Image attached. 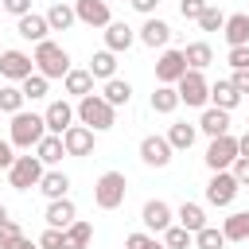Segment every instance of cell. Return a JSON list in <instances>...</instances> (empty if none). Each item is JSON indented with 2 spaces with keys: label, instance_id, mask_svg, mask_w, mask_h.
<instances>
[{
  "label": "cell",
  "instance_id": "obj_1",
  "mask_svg": "<svg viewBox=\"0 0 249 249\" xmlns=\"http://www.w3.org/2000/svg\"><path fill=\"white\" fill-rule=\"evenodd\" d=\"M74 117H78V124H86L89 132H109V128L117 124V109H113L101 93L82 97V101L74 105Z\"/></svg>",
  "mask_w": 249,
  "mask_h": 249
},
{
  "label": "cell",
  "instance_id": "obj_2",
  "mask_svg": "<svg viewBox=\"0 0 249 249\" xmlns=\"http://www.w3.org/2000/svg\"><path fill=\"white\" fill-rule=\"evenodd\" d=\"M43 136H47V121H43V113H27V109H19V113L12 117V124H8V144H12V148L31 152Z\"/></svg>",
  "mask_w": 249,
  "mask_h": 249
},
{
  "label": "cell",
  "instance_id": "obj_3",
  "mask_svg": "<svg viewBox=\"0 0 249 249\" xmlns=\"http://www.w3.org/2000/svg\"><path fill=\"white\" fill-rule=\"evenodd\" d=\"M31 62H35V74H43L47 82H51V78H66V74H70V54H66V47H58L54 39L35 43Z\"/></svg>",
  "mask_w": 249,
  "mask_h": 249
},
{
  "label": "cell",
  "instance_id": "obj_4",
  "mask_svg": "<svg viewBox=\"0 0 249 249\" xmlns=\"http://www.w3.org/2000/svg\"><path fill=\"white\" fill-rule=\"evenodd\" d=\"M124 195H128L124 171H105V175H97V183H93V206H97V210H117V206L124 202Z\"/></svg>",
  "mask_w": 249,
  "mask_h": 249
},
{
  "label": "cell",
  "instance_id": "obj_5",
  "mask_svg": "<svg viewBox=\"0 0 249 249\" xmlns=\"http://www.w3.org/2000/svg\"><path fill=\"white\" fill-rule=\"evenodd\" d=\"M175 93H179V105L198 109V105L210 101V82L202 78V70H187V74L175 82Z\"/></svg>",
  "mask_w": 249,
  "mask_h": 249
},
{
  "label": "cell",
  "instance_id": "obj_6",
  "mask_svg": "<svg viewBox=\"0 0 249 249\" xmlns=\"http://www.w3.org/2000/svg\"><path fill=\"white\" fill-rule=\"evenodd\" d=\"M206 167L210 171H230L233 167V160H237V136L233 132H226V136H214L210 144H206Z\"/></svg>",
  "mask_w": 249,
  "mask_h": 249
},
{
  "label": "cell",
  "instance_id": "obj_7",
  "mask_svg": "<svg viewBox=\"0 0 249 249\" xmlns=\"http://www.w3.org/2000/svg\"><path fill=\"white\" fill-rule=\"evenodd\" d=\"M35 74V62H31V54L27 51H0V78L4 82H12V86H19L23 78H31Z\"/></svg>",
  "mask_w": 249,
  "mask_h": 249
},
{
  "label": "cell",
  "instance_id": "obj_8",
  "mask_svg": "<svg viewBox=\"0 0 249 249\" xmlns=\"http://www.w3.org/2000/svg\"><path fill=\"white\" fill-rule=\"evenodd\" d=\"M43 171H47V167H43L35 156H16V163L8 167V183H12L16 191H31V187H39Z\"/></svg>",
  "mask_w": 249,
  "mask_h": 249
},
{
  "label": "cell",
  "instance_id": "obj_9",
  "mask_svg": "<svg viewBox=\"0 0 249 249\" xmlns=\"http://www.w3.org/2000/svg\"><path fill=\"white\" fill-rule=\"evenodd\" d=\"M183 74H187V58H183V51L163 47L160 58H156V82H160V86H175Z\"/></svg>",
  "mask_w": 249,
  "mask_h": 249
},
{
  "label": "cell",
  "instance_id": "obj_10",
  "mask_svg": "<svg viewBox=\"0 0 249 249\" xmlns=\"http://www.w3.org/2000/svg\"><path fill=\"white\" fill-rule=\"evenodd\" d=\"M237 179L230 175V171H210V183H206V202L210 206H230L233 198H237Z\"/></svg>",
  "mask_w": 249,
  "mask_h": 249
},
{
  "label": "cell",
  "instance_id": "obj_11",
  "mask_svg": "<svg viewBox=\"0 0 249 249\" xmlns=\"http://www.w3.org/2000/svg\"><path fill=\"white\" fill-rule=\"evenodd\" d=\"M171 144H167V136H156V132H148L144 140H140V160L148 163V167H167L171 163Z\"/></svg>",
  "mask_w": 249,
  "mask_h": 249
},
{
  "label": "cell",
  "instance_id": "obj_12",
  "mask_svg": "<svg viewBox=\"0 0 249 249\" xmlns=\"http://www.w3.org/2000/svg\"><path fill=\"white\" fill-rule=\"evenodd\" d=\"M74 16L86 27H109L113 23V12H109L105 0H74Z\"/></svg>",
  "mask_w": 249,
  "mask_h": 249
},
{
  "label": "cell",
  "instance_id": "obj_13",
  "mask_svg": "<svg viewBox=\"0 0 249 249\" xmlns=\"http://www.w3.org/2000/svg\"><path fill=\"white\" fill-rule=\"evenodd\" d=\"M140 222H144L148 230L163 233L167 226H175V210H171L163 198H148V202H144V210H140Z\"/></svg>",
  "mask_w": 249,
  "mask_h": 249
},
{
  "label": "cell",
  "instance_id": "obj_14",
  "mask_svg": "<svg viewBox=\"0 0 249 249\" xmlns=\"http://www.w3.org/2000/svg\"><path fill=\"white\" fill-rule=\"evenodd\" d=\"M43 121H47V132L51 136H62L70 124H74V105L70 101H51L43 109Z\"/></svg>",
  "mask_w": 249,
  "mask_h": 249
},
{
  "label": "cell",
  "instance_id": "obj_15",
  "mask_svg": "<svg viewBox=\"0 0 249 249\" xmlns=\"http://www.w3.org/2000/svg\"><path fill=\"white\" fill-rule=\"evenodd\" d=\"M93 140H97V132H89L86 124H70V128L62 132L66 156H89V152H93Z\"/></svg>",
  "mask_w": 249,
  "mask_h": 249
},
{
  "label": "cell",
  "instance_id": "obj_16",
  "mask_svg": "<svg viewBox=\"0 0 249 249\" xmlns=\"http://www.w3.org/2000/svg\"><path fill=\"white\" fill-rule=\"evenodd\" d=\"M136 39H140L144 47H152V51H163V47H167V39H171V27H167L163 19H156V16H148V19H144V27L136 31Z\"/></svg>",
  "mask_w": 249,
  "mask_h": 249
},
{
  "label": "cell",
  "instance_id": "obj_17",
  "mask_svg": "<svg viewBox=\"0 0 249 249\" xmlns=\"http://www.w3.org/2000/svg\"><path fill=\"white\" fill-rule=\"evenodd\" d=\"M16 35H19V39H27V43H43V39L51 35V27H47V16H35V12L19 16V19H16Z\"/></svg>",
  "mask_w": 249,
  "mask_h": 249
},
{
  "label": "cell",
  "instance_id": "obj_18",
  "mask_svg": "<svg viewBox=\"0 0 249 249\" xmlns=\"http://www.w3.org/2000/svg\"><path fill=\"white\" fill-rule=\"evenodd\" d=\"M47 226L51 230H66L70 222H78V206L70 202V198H54V202H47Z\"/></svg>",
  "mask_w": 249,
  "mask_h": 249
},
{
  "label": "cell",
  "instance_id": "obj_19",
  "mask_svg": "<svg viewBox=\"0 0 249 249\" xmlns=\"http://www.w3.org/2000/svg\"><path fill=\"white\" fill-rule=\"evenodd\" d=\"M222 35L230 47H249V12H233L222 23Z\"/></svg>",
  "mask_w": 249,
  "mask_h": 249
},
{
  "label": "cell",
  "instance_id": "obj_20",
  "mask_svg": "<svg viewBox=\"0 0 249 249\" xmlns=\"http://www.w3.org/2000/svg\"><path fill=\"white\" fill-rule=\"evenodd\" d=\"M136 43V31L128 27V23H121V19H113L109 27H105V51H113V54H121V51H128Z\"/></svg>",
  "mask_w": 249,
  "mask_h": 249
},
{
  "label": "cell",
  "instance_id": "obj_21",
  "mask_svg": "<svg viewBox=\"0 0 249 249\" xmlns=\"http://www.w3.org/2000/svg\"><path fill=\"white\" fill-rule=\"evenodd\" d=\"M210 105L222 109V113H233V109L241 105V93L230 86V78H218V82L210 86Z\"/></svg>",
  "mask_w": 249,
  "mask_h": 249
},
{
  "label": "cell",
  "instance_id": "obj_22",
  "mask_svg": "<svg viewBox=\"0 0 249 249\" xmlns=\"http://www.w3.org/2000/svg\"><path fill=\"white\" fill-rule=\"evenodd\" d=\"M195 128H198V132H206L210 140H214V136H226V132H230V113H222V109H214V105H206Z\"/></svg>",
  "mask_w": 249,
  "mask_h": 249
},
{
  "label": "cell",
  "instance_id": "obj_23",
  "mask_svg": "<svg viewBox=\"0 0 249 249\" xmlns=\"http://www.w3.org/2000/svg\"><path fill=\"white\" fill-rule=\"evenodd\" d=\"M39 191L47 195V202H54V198H70V175H66V171H43Z\"/></svg>",
  "mask_w": 249,
  "mask_h": 249
},
{
  "label": "cell",
  "instance_id": "obj_24",
  "mask_svg": "<svg viewBox=\"0 0 249 249\" xmlns=\"http://www.w3.org/2000/svg\"><path fill=\"white\" fill-rule=\"evenodd\" d=\"M218 230L226 241H249V210H233L230 218H222Z\"/></svg>",
  "mask_w": 249,
  "mask_h": 249
},
{
  "label": "cell",
  "instance_id": "obj_25",
  "mask_svg": "<svg viewBox=\"0 0 249 249\" xmlns=\"http://www.w3.org/2000/svg\"><path fill=\"white\" fill-rule=\"evenodd\" d=\"M78 23V16H74V4H66V0H54L51 4V12H47V27L51 31H70Z\"/></svg>",
  "mask_w": 249,
  "mask_h": 249
},
{
  "label": "cell",
  "instance_id": "obj_26",
  "mask_svg": "<svg viewBox=\"0 0 249 249\" xmlns=\"http://www.w3.org/2000/svg\"><path fill=\"white\" fill-rule=\"evenodd\" d=\"M183 58H187V70H206L214 62V51H210L206 39H195V43L183 47Z\"/></svg>",
  "mask_w": 249,
  "mask_h": 249
},
{
  "label": "cell",
  "instance_id": "obj_27",
  "mask_svg": "<svg viewBox=\"0 0 249 249\" xmlns=\"http://www.w3.org/2000/svg\"><path fill=\"white\" fill-rule=\"evenodd\" d=\"M62 89H66L70 97H78V101H82V97H89V93H93V74H89V70H74V66H70V74L62 78Z\"/></svg>",
  "mask_w": 249,
  "mask_h": 249
},
{
  "label": "cell",
  "instance_id": "obj_28",
  "mask_svg": "<svg viewBox=\"0 0 249 249\" xmlns=\"http://www.w3.org/2000/svg\"><path fill=\"white\" fill-rule=\"evenodd\" d=\"M175 226H183L187 233H198V230L206 226V210H202L198 202H183V206L175 210Z\"/></svg>",
  "mask_w": 249,
  "mask_h": 249
},
{
  "label": "cell",
  "instance_id": "obj_29",
  "mask_svg": "<svg viewBox=\"0 0 249 249\" xmlns=\"http://www.w3.org/2000/svg\"><path fill=\"white\" fill-rule=\"evenodd\" d=\"M89 241H93V226H89V222H82V218H78V222H70V226L62 230V249H86Z\"/></svg>",
  "mask_w": 249,
  "mask_h": 249
},
{
  "label": "cell",
  "instance_id": "obj_30",
  "mask_svg": "<svg viewBox=\"0 0 249 249\" xmlns=\"http://www.w3.org/2000/svg\"><path fill=\"white\" fill-rule=\"evenodd\" d=\"M62 156H66V148H62V136H51V132H47V136H43V140L35 144V160H39L43 167L58 163Z\"/></svg>",
  "mask_w": 249,
  "mask_h": 249
},
{
  "label": "cell",
  "instance_id": "obj_31",
  "mask_svg": "<svg viewBox=\"0 0 249 249\" xmlns=\"http://www.w3.org/2000/svg\"><path fill=\"white\" fill-rule=\"evenodd\" d=\"M86 70H89L93 78H101V82H109V78H117V54L101 47V51H97V54L89 58V66H86Z\"/></svg>",
  "mask_w": 249,
  "mask_h": 249
},
{
  "label": "cell",
  "instance_id": "obj_32",
  "mask_svg": "<svg viewBox=\"0 0 249 249\" xmlns=\"http://www.w3.org/2000/svg\"><path fill=\"white\" fill-rule=\"evenodd\" d=\"M101 97H105L113 109H121V105H128V101H132V82H124V78H109V82H105V89H101Z\"/></svg>",
  "mask_w": 249,
  "mask_h": 249
},
{
  "label": "cell",
  "instance_id": "obj_33",
  "mask_svg": "<svg viewBox=\"0 0 249 249\" xmlns=\"http://www.w3.org/2000/svg\"><path fill=\"white\" fill-rule=\"evenodd\" d=\"M195 136H198V128L187 124V121H175V124L167 128V144H171V152H187V148L195 144Z\"/></svg>",
  "mask_w": 249,
  "mask_h": 249
},
{
  "label": "cell",
  "instance_id": "obj_34",
  "mask_svg": "<svg viewBox=\"0 0 249 249\" xmlns=\"http://www.w3.org/2000/svg\"><path fill=\"white\" fill-rule=\"evenodd\" d=\"M179 109V93H175V86H156V93H152V113H175Z\"/></svg>",
  "mask_w": 249,
  "mask_h": 249
},
{
  "label": "cell",
  "instance_id": "obj_35",
  "mask_svg": "<svg viewBox=\"0 0 249 249\" xmlns=\"http://www.w3.org/2000/svg\"><path fill=\"white\" fill-rule=\"evenodd\" d=\"M47 89H51V82H47L43 74H31V78H23V82H19L23 101H43V97H47Z\"/></svg>",
  "mask_w": 249,
  "mask_h": 249
},
{
  "label": "cell",
  "instance_id": "obj_36",
  "mask_svg": "<svg viewBox=\"0 0 249 249\" xmlns=\"http://www.w3.org/2000/svg\"><path fill=\"white\" fill-rule=\"evenodd\" d=\"M19 109H23V93H19V86H0V113L16 117Z\"/></svg>",
  "mask_w": 249,
  "mask_h": 249
},
{
  "label": "cell",
  "instance_id": "obj_37",
  "mask_svg": "<svg viewBox=\"0 0 249 249\" xmlns=\"http://www.w3.org/2000/svg\"><path fill=\"white\" fill-rule=\"evenodd\" d=\"M195 249H222L226 245V237H222V230L218 226H202L198 233H195V241H191Z\"/></svg>",
  "mask_w": 249,
  "mask_h": 249
},
{
  "label": "cell",
  "instance_id": "obj_38",
  "mask_svg": "<svg viewBox=\"0 0 249 249\" xmlns=\"http://www.w3.org/2000/svg\"><path fill=\"white\" fill-rule=\"evenodd\" d=\"M195 233H187L183 226H167L163 230V249H191Z\"/></svg>",
  "mask_w": 249,
  "mask_h": 249
},
{
  "label": "cell",
  "instance_id": "obj_39",
  "mask_svg": "<svg viewBox=\"0 0 249 249\" xmlns=\"http://www.w3.org/2000/svg\"><path fill=\"white\" fill-rule=\"evenodd\" d=\"M195 23H198L202 31H222V23H226V12H222V8H214V4H206V8H202V16H198Z\"/></svg>",
  "mask_w": 249,
  "mask_h": 249
},
{
  "label": "cell",
  "instance_id": "obj_40",
  "mask_svg": "<svg viewBox=\"0 0 249 249\" xmlns=\"http://www.w3.org/2000/svg\"><path fill=\"white\" fill-rule=\"evenodd\" d=\"M19 237H23V230H19V226H16L12 218H8V222L0 226V249H12V245H16Z\"/></svg>",
  "mask_w": 249,
  "mask_h": 249
},
{
  "label": "cell",
  "instance_id": "obj_41",
  "mask_svg": "<svg viewBox=\"0 0 249 249\" xmlns=\"http://www.w3.org/2000/svg\"><path fill=\"white\" fill-rule=\"evenodd\" d=\"M226 62H230L233 70H249V47H230Z\"/></svg>",
  "mask_w": 249,
  "mask_h": 249
},
{
  "label": "cell",
  "instance_id": "obj_42",
  "mask_svg": "<svg viewBox=\"0 0 249 249\" xmlns=\"http://www.w3.org/2000/svg\"><path fill=\"white\" fill-rule=\"evenodd\" d=\"M39 249H62V230H51V226H47V230L39 233Z\"/></svg>",
  "mask_w": 249,
  "mask_h": 249
},
{
  "label": "cell",
  "instance_id": "obj_43",
  "mask_svg": "<svg viewBox=\"0 0 249 249\" xmlns=\"http://www.w3.org/2000/svg\"><path fill=\"white\" fill-rule=\"evenodd\" d=\"M202 8H206V0H179V16L183 19H198Z\"/></svg>",
  "mask_w": 249,
  "mask_h": 249
},
{
  "label": "cell",
  "instance_id": "obj_44",
  "mask_svg": "<svg viewBox=\"0 0 249 249\" xmlns=\"http://www.w3.org/2000/svg\"><path fill=\"white\" fill-rule=\"evenodd\" d=\"M0 8H4L8 16H16V19H19V16H27V12H31V0H0Z\"/></svg>",
  "mask_w": 249,
  "mask_h": 249
},
{
  "label": "cell",
  "instance_id": "obj_45",
  "mask_svg": "<svg viewBox=\"0 0 249 249\" xmlns=\"http://www.w3.org/2000/svg\"><path fill=\"white\" fill-rule=\"evenodd\" d=\"M230 175L237 179V187H249V160H241V156H237V160H233V167H230Z\"/></svg>",
  "mask_w": 249,
  "mask_h": 249
},
{
  "label": "cell",
  "instance_id": "obj_46",
  "mask_svg": "<svg viewBox=\"0 0 249 249\" xmlns=\"http://www.w3.org/2000/svg\"><path fill=\"white\" fill-rule=\"evenodd\" d=\"M152 241H156V237H148V233H128V237H124V249H148Z\"/></svg>",
  "mask_w": 249,
  "mask_h": 249
},
{
  "label": "cell",
  "instance_id": "obj_47",
  "mask_svg": "<svg viewBox=\"0 0 249 249\" xmlns=\"http://www.w3.org/2000/svg\"><path fill=\"white\" fill-rule=\"evenodd\" d=\"M230 86H233V89H237V93L245 97V93H249V70H233V78H230Z\"/></svg>",
  "mask_w": 249,
  "mask_h": 249
},
{
  "label": "cell",
  "instance_id": "obj_48",
  "mask_svg": "<svg viewBox=\"0 0 249 249\" xmlns=\"http://www.w3.org/2000/svg\"><path fill=\"white\" fill-rule=\"evenodd\" d=\"M16 163V152H12V144L8 140H0V171H8Z\"/></svg>",
  "mask_w": 249,
  "mask_h": 249
},
{
  "label": "cell",
  "instance_id": "obj_49",
  "mask_svg": "<svg viewBox=\"0 0 249 249\" xmlns=\"http://www.w3.org/2000/svg\"><path fill=\"white\" fill-rule=\"evenodd\" d=\"M132 8H136L140 16H152V12L160 8V0H132Z\"/></svg>",
  "mask_w": 249,
  "mask_h": 249
},
{
  "label": "cell",
  "instance_id": "obj_50",
  "mask_svg": "<svg viewBox=\"0 0 249 249\" xmlns=\"http://www.w3.org/2000/svg\"><path fill=\"white\" fill-rule=\"evenodd\" d=\"M237 156H241V160H249V128L237 136Z\"/></svg>",
  "mask_w": 249,
  "mask_h": 249
},
{
  "label": "cell",
  "instance_id": "obj_51",
  "mask_svg": "<svg viewBox=\"0 0 249 249\" xmlns=\"http://www.w3.org/2000/svg\"><path fill=\"white\" fill-rule=\"evenodd\" d=\"M12 249H39V241H27V237H19V241H16Z\"/></svg>",
  "mask_w": 249,
  "mask_h": 249
},
{
  "label": "cell",
  "instance_id": "obj_52",
  "mask_svg": "<svg viewBox=\"0 0 249 249\" xmlns=\"http://www.w3.org/2000/svg\"><path fill=\"white\" fill-rule=\"evenodd\" d=\"M8 218H12V214H8V206H4V202H0V226H4V222H8Z\"/></svg>",
  "mask_w": 249,
  "mask_h": 249
},
{
  "label": "cell",
  "instance_id": "obj_53",
  "mask_svg": "<svg viewBox=\"0 0 249 249\" xmlns=\"http://www.w3.org/2000/svg\"><path fill=\"white\" fill-rule=\"evenodd\" d=\"M0 12H4V8H0Z\"/></svg>",
  "mask_w": 249,
  "mask_h": 249
},
{
  "label": "cell",
  "instance_id": "obj_54",
  "mask_svg": "<svg viewBox=\"0 0 249 249\" xmlns=\"http://www.w3.org/2000/svg\"><path fill=\"white\" fill-rule=\"evenodd\" d=\"M128 4H132V0H128Z\"/></svg>",
  "mask_w": 249,
  "mask_h": 249
}]
</instances>
